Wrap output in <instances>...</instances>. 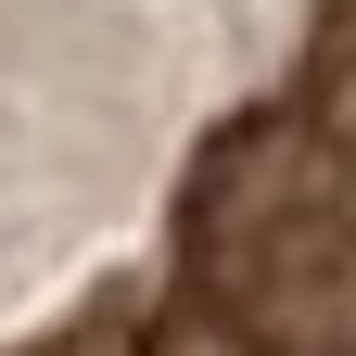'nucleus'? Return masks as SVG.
Masks as SVG:
<instances>
[{
  "label": "nucleus",
  "instance_id": "7ed1b4c3",
  "mask_svg": "<svg viewBox=\"0 0 356 356\" xmlns=\"http://www.w3.org/2000/svg\"><path fill=\"white\" fill-rule=\"evenodd\" d=\"M343 356H356V331H343Z\"/></svg>",
  "mask_w": 356,
  "mask_h": 356
},
{
  "label": "nucleus",
  "instance_id": "f03ea898",
  "mask_svg": "<svg viewBox=\"0 0 356 356\" xmlns=\"http://www.w3.org/2000/svg\"><path fill=\"white\" fill-rule=\"evenodd\" d=\"M305 115H331L343 140H356V0H343L331 38H318V102H305Z\"/></svg>",
  "mask_w": 356,
  "mask_h": 356
},
{
  "label": "nucleus",
  "instance_id": "f257e3e1",
  "mask_svg": "<svg viewBox=\"0 0 356 356\" xmlns=\"http://www.w3.org/2000/svg\"><path fill=\"white\" fill-rule=\"evenodd\" d=\"M191 293L254 356L356 331V140L331 115H254L191 178Z\"/></svg>",
  "mask_w": 356,
  "mask_h": 356
}]
</instances>
